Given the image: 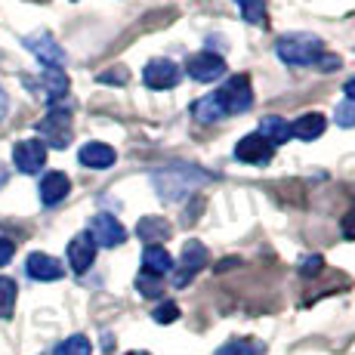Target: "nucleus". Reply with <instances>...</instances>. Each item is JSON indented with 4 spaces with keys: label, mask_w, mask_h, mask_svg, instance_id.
Listing matches in <instances>:
<instances>
[{
    "label": "nucleus",
    "mask_w": 355,
    "mask_h": 355,
    "mask_svg": "<svg viewBox=\"0 0 355 355\" xmlns=\"http://www.w3.org/2000/svg\"><path fill=\"white\" fill-rule=\"evenodd\" d=\"M275 56L288 68H318V71H337L340 56L324 50V44L309 31H291L278 37Z\"/></svg>",
    "instance_id": "nucleus-1"
},
{
    "label": "nucleus",
    "mask_w": 355,
    "mask_h": 355,
    "mask_svg": "<svg viewBox=\"0 0 355 355\" xmlns=\"http://www.w3.org/2000/svg\"><path fill=\"white\" fill-rule=\"evenodd\" d=\"M210 176L207 173H201L198 167H192V164H170V167H164V170H155L152 173V182H155V189H158V195L161 198H167V201H176V198H182V195H192L201 182H207Z\"/></svg>",
    "instance_id": "nucleus-2"
},
{
    "label": "nucleus",
    "mask_w": 355,
    "mask_h": 355,
    "mask_svg": "<svg viewBox=\"0 0 355 355\" xmlns=\"http://www.w3.org/2000/svg\"><path fill=\"white\" fill-rule=\"evenodd\" d=\"M214 99L220 102V108L226 114H244L254 105V87H250L248 74H232L226 84L214 93Z\"/></svg>",
    "instance_id": "nucleus-3"
},
{
    "label": "nucleus",
    "mask_w": 355,
    "mask_h": 355,
    "mask_svg": "<svg viewBox=\"0 0 355 355\" xmlns=\"http://www.w3.org/2000/svg\"><path fill=\"white\" fill-rule=\"evenodd\" d=\"M37 133H40V142H44V146L68 148V142H71V136H74L71 114H68L65 108H50V112H46V118H40Z\"/></svg>",
    "instance_id": "nucleus-4"
},
{
    "label": "nucleus",
    "mask_w": 355,
    "mask_h": 355,
    "mask_svg": "<svg viewBox=\"0 0 355 355\" xmlns=\"http://www.w3.org/2000/svg\"><path fill=\"white\" fill-rule=\"evenodd\" d=\"M207 259H210V254H207V248H204L201 241H186V244H182L180 266L173 269V284H176V288H186L198 272L207 266Z\"/></svg>",
    "instance_id": "nucleus-5"
},
{
    "label": "nucleus",
    "mask_w": 355,
    "mask_h": 355,
    "mask_svg": "<svg viewBox=\"0 0 355 355\" xmlns=\"http://www.w3.org/2000/svg\"><path fill=\"white\" fill-rule=\"evenodd\" d=\"M182 78V68L173 62V59H152L146 68H142V84L148 90H173Z\"/></svg>",
    "instance_id": "nucleus-6"
},
{
    "label": "nucleus",
    "mask_w": 355,
    "mask_h": 355,
    "mask_svg": "<svg viewBox=\"0 0 355 355\" xmlns=\"http://www.w3.org/2000/svg\"><path fill=\"white\" fill-rule=\"evenodd\" d=\"M186 71H189V78L201 80V84H214V80H220L226 74V59L216 56L214 50L195 53V56H189Z\"/></svg>",
    "instance_id": "nucleus-7"
},
{
    "label": "nucleus",
    "mask_w": 355,
    "mask_h": 355,
    "mask_svg": "<svg viewBox=\"0 0 355 355\" xmlns=\"http://www.w3.org/2000/svg\"><path fill=\"white\" fill-rule=\"evenodd\" d=\"M22 44H25V50L34 53V56H37L46 68H62L65 65V50L53 40V34L34 31V34H28V37L22 40Z\"/></svg>",
    "instance_id": "nucleus-8"
},
{
    "label": "nucleus",
    "mask_w": 355,
    "mask_h": 355,
    "mask_svg": "<svg viewBox=\"0 0 355 355\" xmlns=\"http://www.w3.org/2000/svg\"><path fill=\"white\" fill-rule=\"evenodd\" d=\"M90 235L96 241V248H118L127 241V229L121 226L118 216L112 214H96L90 220Z\"/></svg>",
    "instance_id": "nucleus-9"
},
{
    "label": "nucleus",
    "mask_w": 355,
    "mask_h": 355,
    "mask_svg": "<svg viewBox=\"0 0 355 355\" xmlns=\"http://www.w3.org/2000/svg\"><path fill=\"white\" fill-rule=\"evenodd\" d=\"M235 158L241 161V164L263 167V164H269L272 158H275V146H269V142H266L259 133H248V136H241V139H238Z\"/></svg>",
    "instance_id": "nucleus-10"
},
{
    "label": "nucleus",
    "mask_w": 355,
    "mask_h": 355,
    "mask_svg": "<svg viewBox=\"0 0 355 355\" xmlns=\"http://www.w3.org/2000/svg\"><path fill=\"white\" fill-rule=\"evenodd\" d=\"M12 161L22 173H40V167L46 164V146L40 139H22L12 148Z\"/></svg>",
    "instance_id": "nucleus-11"
},
{
    "label": "nucleus",
    "mask_w": 355,
    "mask_h": 355,
    "mask_svg": "<svg viewBox=\"0 0 355 355\" xmlns=\"http://www.w3.org/2000/svg\"><path fill=\"white\" fill-rule=\"evenodd\" d=\"M93 259H96V241H93L90 232H80V235H74L71 241H68V266H71L78 275H84V272L90 269Z\"/></svg>",
    "instance_id": "nucleus-12"
},
{
    "label": "nucleus",
    "mask_w": 355,
    "mask_h": 355,
    "mask_svg": "<svg viewBox=\"0 0 355 355\" xmlns=\"http://www.w3.org/2000/svg\"><path fill=\"white\" fill-rule=\"evenodd\" d=\"M25 272H28V278H34V282H59L65 275V266L50 254H31L25 259Z\"/></svg>",
    "instance_id": "nucleus-13"
},
{
    "label": "nucleus",
    "mask_w": 355,
    "mask_h": 355,
    "mask_svg": "<svg viewBox=\"0 0 355 355\" xmlns=\"http://www.w3.org/2000/svg\"><path fill=\"white\" fill-rule=\"evenodd\" d=\"M40 204H46V207H56L59 201H65L68 192H71V180H68L65 173H59V170H53V173H46L44 180H40Z\"/></svg>",
    "instance_id": "nucleus-14"
},
{
    "label": "nucleus",
    "mask_w": 355,
    "mask_h": 355,
    "mask_svg": "<svg viewBox=\"0 0 355 355\" xmlns=\"http://www.w3.org/2000/svg\"><path fill=\"white\" fill-rule=\"evenodd\" d=\"M78 161L90 170H108L118 161V155H114V148L105 146V142H87V146H80Z\"/></svg>",
    "instance_id": "nucleus-15"
},
{
    "label": "nucleus",
    "mask_w": 355,
    "mask_h": 355,
    "mask_svg": "<svg viewBox=\"0 0 355 355\" xmlns=\"http://www.w3.org/2000/svg\"><path fill=\"white\" fill-rule=\"evenodd\" d=\"M142 272H148V275H155V278H164L167 272H173V257H170V250L164 248V244H148L146 254H142Z\"/></svg>",
    "instance_id": "nucleus-16"
},
{
    "label": "nucleus",
    "mask_w": 355,
    "mask_h": 355,
    "mask_svg": "<svg viewBox=\"0 0 355 355\" xmlns=\"http://www.w3.org/2000/svg\"><path fill=\"white\" fill-rule=\"evenodd\" d=\"M324 130H327V118H324V114L306 112V114H300V118L291 124V136H297V139H303V142H312V139H318Z\"/></svg>",
    "instance_id": "nucleus-17"
},
{
    "label": "nucleus",
    "mask_w": 355,
    "mask_h": 355,
    "mask_svg": "<svg viewBox=\"0 0 355 355\" xmlns=\"http://www.w3.org/2000/svg\"><path fill=\"white\" fill-rule=\"evenodd\" d=\"M40 87H44V96L50 105H56L59 99H65L68 93V74L62 68H44V74H40Z\"/></svg>",
    "instance_id": "nucleus-18"
},
{
    "label": "nucleus",
    "mask_w": 355,
    "mask_h": 355,
    "mask_svg": "<svg viewBox=\"0 0 355 355\" xmlns=\"http://www.w3.org/2000/svg\"><path fill=\"white\" fill-rule=\"evenodd\" d=\"M170 232H173V229H170V223L161 220V216H142L139 226H136V235H139L146 244H161V241H167Z\"/></svg>",
    "instance_id": "nucleus-19"
},
{
    "label": "nucleus",
    "mask_w": 355,
    "mask_h": 355,
    "mask_svg": "<svg viewBox=\"0 0 355 355\" xmlns=\"http://www.w3.org/2000/svg\"><path fill=\"white\" fill-rule=\"evenodd\" d=\"M259 136H263L269 146H282V142L291 139V124L284 118H278V114H269V118L259 121Z\"/></svg>",
    "instance_id": "nucleus-20"
},
{
    "label": "nucleus",
    "mask_w": 355,
    "mask_h": 355,
    "mask_svg": "<svg viewBox=\"0 0 355 355\" xmlns=\"http://www.w3.org/2000/svg\"><path fill=\"white\" fill-rule=\"evenodd\" d=\"M241 6V16L248 25L257 28H269V12H266V0H235Z\"/></svg>",
    "instance_id": "nucleus-21"
},
{
    "label": "nucleus",
    "mask_w": 355,
    "mask_h": 355,
    "mask_svg": "<svg viewBox=\"0 0 355 355\" xmlns=\"http://www.w3.org/2000/svg\"><path fill=\"white\" fill-rule=\"evenodd\" d=\"M192 114H195L198 121H201V124H214V121H223V118H226V112H223L220 102L214 99V93H210V96H204V99H198L195 108H192Z\"/></svg>",
    "instance_id": "nucleus-22"
},
{
    "label": "nucleus",
    "mask_w": 355,
    "mask_h": 355,
    "mask_svg": "<svg viewBox=\"0 0 355 355\" xmlns=\"http://www.w3.org/2000/svg\"><path fill=\"white\" fill-rule=\"evenodd\" d=\"M214 355H263V343H257V340H229Z\"/></svg>",
    "instance_id": "nucleus-23"
},
{
    "label": "nucleus",
    "mask_w": 355,
    "mask_h": 355,
    "mask_svg": "<svg viewBox=\"0 0 355 355\" xmlns=\"http://www.w3.org/2000/svg\"><path fill=\"white\" fill-rule=\"evenodd\" d=\"M16 282L6 275H0V318H10L12 315V306H16Z\"/></svg>",
    "instance_id": "nucleus-24"
},
{
    "label": "nucleus",
    "mask_w": 355,
    "mask_h": 355,
    "mask_svg": "<svg viewBox=\"0 0 355 355\" xmlns=\"http://www.w3.org/2000/svg\"><path fill=\"white\" fill-rule=\"evenodd\" d=\"M53 355H90V340H87L84 334H74L65 343H59Z\"/></svg>",
    "instance_id": "nucleus-25"
},
{
    "label": "nucleus",
    "mask_w": 355,
    "mask_h": 355,
    "mask_svg": "<svg viewBox=\"0 0 355 355\" xmlns=\"http://www.w3.org/2000/svg\"><path fill=\"white\" fill-rule=\"evenodd\" d=\"M136 288H139L142 297H161V278L148 275V272H139V275H136Z\"/></svg>",
    "instance_id": "nucleus-26"
},
{
    "label": "nucleus",
    "mask_w": 355,
    "mask_h": 355,
    "mask_svg": "<svg viewBox=\"0 0 355 355\" xmlns=\"http://www.w3.org/2000/svg\"><path fill=\"white\" fill-rule=\"evenodd\" d=\"M152 318H155V322H158V324H173L176 318H180V306H176V303H170V300H167V303H161L158 309L152 312Z\"/></svg>",
    "instance_id": "nucleus-27"
},
{
    "label": "nucleus",
    "mask_w": 355,
    "mask_h": 355,
    "mask_svg": "<svg viewBox=\"0 0 355 355\" xmlns=\"http://www.w3.org/2000/svg\"><path fill=\"white\" fill-rule=\"evenodd\" d=\"M334 121H337V127H355V102L346 99L337 105V114H334Z\"/></svg>",
    "instance_id": "nucleus-28"
},
{
    "label": "nucleus",
    "mask_w": 355,
    "mask_h": 355,
    "mask_svg": "<svg viewBox=\"0 0 355 355\" xmlns=\"http://www.w3.org/2000/svg\"><path fill=\"white\" fill-rule=\"evenodd\" d=\"M99 80H102V84H127V80H130V71H127L124 65H114V71H102Z\"/></svg>",
    "instance_id": "nucleus-29"
},
{
    "label": "nucleus",
    "mask_w": 355,
    "mask_h": 355,
    "mask_svg": "<svg viewBox=\"0 0 355 355\" xmlns=\"http://www.w3.org/2000/svg\"><path fill=\"white\" fill-rule=\"evenodd\" d=\"M12 254H16V244H12L10 238H0V269H3V266L10 263Z\"/></svg>",
    "instance_id": "nucleus-30"
},
{
    "label": "nucleus",
    "mask_w": 355,
    "mask_h": 355,
    "mask_svg": "<svg viewBox=\"0 0 355 355\" xmlns=\"http://www.w3.org/2000/svg\"><path fill=\"white\" fill-rule=\"evenodd\" d=\"M300 272H303V275H318V272H322V257H306Z\"/></svg>",
    "instance_id": "nucleus-31"
},
{
    "label": "nucleus",
    "mask_w": 355,
    "mask_h": 355,
    "mask_svg": "<svg viewBox=\"0 0 355 355\" xmlns=\"http://www.w3.org/2000/svg\"><path fill=\"white\" fill-rule=\"evenodd\" d=\"M343 238H349V241H355V204L349 207V214L343 216Z\"/></svg>",
    "instance_id": "nucleus-32"
},
{
    "label": "nucleus",
    "mask_w": 355,
    "mask_h": 355,
    "mask_svg": "<svg viewBox=\"0 0 355 355\" xmlns=\"http://www.w3.org/2000/svg\"><path fill=\"white\" fill-rule=\"evenodd\" d=\"M6 108H10V99H6L3 87H0V121H3V118H6Z\"/></svg>",
    "instance_id": "nucleus-33"
},
{
    "label": "nucleus",
    "mask_w": 355,
    "mask_h": 355,
    "mask_svg": "<svg viewBox=\"0 0 355 355\" xmlns=\"http://www.w3.org/2000/svg\"><path fill=\"white\" fill-rule=\"evenodd\" d=\"M343 93H346V99H352V102H355V78H352V80H346Z\"/></svg>",
    "instance_id": "nucleus-34"
},
{
    "label": "nucleus",
    "mask_w": 355,
    "mask_h": 355,
    "mask_svg": "<svg viewBox=\"0 0 355 355\" xmlns=\"http://www.w3.org/2000/svg\"><path fill=\"white\" fill-rule=\"evenodd\" d=\"M6 180H10V173H6V167H3V164H0V189L6 186Z\"/></svg>",
    "instance_id": "nucleus-35"
},
{
    "label": "nucleus",
    "mask_w": 355,
    "mask_h": 355,
    "mask_svg": "<svg viewBox=\"0 0 355 355\" xmlns=\"http://www.w3.org/2000/svg\"><path fill=\"white\" fill-rule=\"evenodd\" d=\"M127 355H152V352H142V349H136V352H127Z\"/></svg>",
    "instance_id": "nucleus-36"
}]
</instances>
